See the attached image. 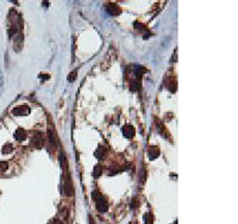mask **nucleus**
Returning <instances> with one entry per match:
<instances>
[{
    "instance_id": "f3484780",
    "label": "nucleus",
    "mask_w": 238,
    "mask_h": 224,
    "mask_svg": "<svg viewBox=\"0 0 238 224\" xmlns=\"http://www.w3.org/2000/svg\"><path fill=\"white\" fill-rule=\"evenodd\" d=\"M144 220H145V224H152V217H151L150 214H146Z\"/></svg>"
},
{
    "instance_id": "6e6552de",
    "label": "nucleus",
    "mask_w": 238,
    "mask_h": 224,
    "mask_svg": "<svg viewBox=\"0 0 238 224\" xmlns=\"http://www.w3.org/2000/svg\"><path fill=\"white\" fill-rule=\"evenodd\" d=\"M148 155H149V159H150V160H155L156 157H158V155H160V149H158V147H156V145L150 147V148L148 149Z\"/></svg>"
},
{
    "instance_id": "2eb2a0df",
    "label": "nucleus",
    "mask_w": 238,
    "mask_h": 224,
    "mask_svg": "<svg viewBox=\"0 0 238 224\" xmlns=\"http://www.w3.org/2000/svg\"><path fill=\"white\" fill-rule=\"evenodd\" d=\"M130 88H131V91H132V92H135V91H138V88H139V84H138V81H136V80H132V81L130 82Z\"/></svg>"
},
{
    "instance_id": "f257e3e1",
    "label": "nucleus",
    "mask_w": 238,
    "mask_h": 224,
    "mask_svg": "<svg viewBox=\"0 0 238 224\" xmlns=\"http://www.w3.org/2000/svg\"><path fill=\"white\" fill-rule=\"evenodd\" d=\"M95 203H97V210H98L99 212H106V211L109 210V203H107L106 198H105L103 194H100V196L95 199Z\"/></svg>"
},
{
    "instance_id": "f03ea898",
    "label": "nucleus",
    "mask_w": 238,
    "mask_h": 224,
    "mask_svg": "<svg viewBox=\"0 0 238 224\" xmlns=\"http://www.w3.org/2000/svg\"><path fill=\"white\" fill-rule=\"evenodd\" d=\"M74 192V188H73V184H72V179L67 174L66 178H64V185H63V193L67 196V197H70Z\"/></svg>"
},
{
    "instance_id": "dca6fc26",
    "label": "nucleus",
    "mask_w": 238,
    "mask_h": 224,
    "mask_svg": "<svg viewBox=\"0 0 238 224\" xmlns=\"http://www.w3.org/2000/svg\"><path fill=\"white\" fill-rule=\"evenodd\" d=\"M138 205H139V202L137 200V198H132V200H131V209H136V208H138Z\"/></svg>"
},
{
    "instance_id": "412c9836",
    "label": "nucleus",
    "mask_w": 238,
    "mask_h": 224,
    "mask_svg": "<svg viewBox=\"0 0 238 224\" xmlns=\"http://www.w3.org/2000/svg\"><path fill=\"white\" fill-rule=\"evenodd\" d=\"M135 27H136V30H144V26L139 23H135Z\"/></svg>"
},
{
    "instance_id": "4468645a",
    "label": "nucleus",
    "mask_w": 238,
    "mask_h": 224,
    "mask_svg": "<svg viewBox=\"0 0 238 224\" xmlns=\"http://www.w3.org/2000/svg\"><path fill=\"white\" fill-rule=\"evenodd\" d=\"M167 86H168L169 91H170V92H173V93L176 91V87H177V86H176V81H175V80H170V82H168V85H167Z\"/></svg>"
},
{
    "instance_id": "aec40b11",
    "label": "nucleus",
    "mask_w": 238,
    "mask_h": 224,
    "mask_svg": "<svg viewBox=\"0 0 238 224\" xmlns=\"http://www.w3.org/2000/svg\"><path fill=\"white\" fill-rule=\"evenodd\" d=\"M76 74H78V73H76V70H74V72H73V74H70V75H69L68 80H69V81H74V80L76 79Z\"/></svg>"
},
{
    "instance_id": "ddd939ff",
    "label": "nucleus",
    "mask_w": 238,
    "mask_h": 224,
    "mask_svg": "<svg viewBox=\"0 0 238 224\" xmlns=\"http://www.w3.org/2000/svg\"><path fill=\"white\" fill-rule=\"evenodd\" d=\"M13 151V145L12 143H6L4 147H2V153L4 154H10Z\"/></svg>"
},
{
    "instance_id": "39448f33",
    "label": "nucleus",
    "mask_w": 238,
    "mask_h": 224,
    "mask_svg": "<svg viewBox=\"0 0 238 224\" xmlns=\"http://www.w3.org/2000/svg\"><path fill=\"white\" fill-rule=\"evenodd\" d=\"M106 10H107V12L111 16H118L119 13H120V7H119L117 4H115V2H109L106 5Z\"/></svg>"
},
{
    "instance_id": "423d86ee",
    "label": "nucleus",
    "mask_w": 238,
    "mask_h": 224,
    "mask_svg": "<svg viewBox=\"0 0 238 224\" xmlns=\"http://www.w3.org/2000/svg\"><path fill=\"white\" fill-rule=\"evenodd\" d=\"M135 134H136V131H135V129H133L132 125H125V126L123 128V135H124L126 138H129V139L133 138Z\"/></svg>"
},
{
    "instance_id": "a211bd4d",
    "label": "nucleus",
    "mask_w": 238,
    "mask_h": 224,
    "mask_svg": "<svg viewBox=\"0 0 238 224\" xmlns=\"http://www.w3.org/2000/svg\"><path fill=\"white\" fill-rule=\"evenodd\" d=\"M8 167V163L6 161H1L0 162V171H6Z\"/></svg>"
},
{
    "instance_id": "9b49d317",
    "label": "nucleus",
    "mask_w": 238,
    "mask_h": 224,
    "mask_svg": "<svg viewBox=\"0 0 238 224\" xmlns=\"http://www.w3.org/2000/svg\"><path fill=\"white\" fill-rule=\"evenodd\" d=\"M60 162H61V167L63 168V169H67V167H68V163H67V157H66V154L62 151L61 153V155H60Z\"/></svg>"
},
{
    "instance_id": "0eeeda50",
    "label": "nucleus",
    "mask_w": 238,
    "mask_h": 224,
    "mask_svg": "<svg viewBox=\"0 0 238 224\" xmlns=\"http://www.w3.org/2000/svg\"><path fill=\"white\" fill-rule=\"evenodd\" d=\"M106 155H107V149H106L105 147H103V145H100V147L94 151V156H95L97 159H99V160L105 159Z\"/></svg>"
},
{
    "instance_id": "1a4fd4ad",
    "label": "nucleus",
    "mask_w": 238,
    "mask_h": 224,
    "mask_svg": "<svg viewBox=\"0 0 238 224\" xmlns=\"http://www.w3.org/2000/svg\"><path fill=\"white\" fill-rule=\"evenodd\" d=\"M14 137H16L17 141H24V139L26 138V131H25L24 129L19 128V129L16 130V132H14Z\"/></svg>"
},
{
    "instance_id": "4be33fe9",
    "label": "nucleus",
    "mask_w": 238,
    "mask_h": 224,
    "mask_svg": "<svg viewBox=\"0 0 238 224\" xmlns=\"http://www.w3.org/2000/svg\"><path fill=\"white\" fill-rule=\"evenodd\" d=\"M52 224H63V223H62V221H60V220H54V221H52Z\"/></svg>"
},
{
    "instance_id": "7ed1b4c3",
    "label": "nucleus",
    "mask_w": 238,
    "mask_h": 224,
    "mask_svg": "<svg viewBox=\"0 0 238 224\" xmlns=\"http://www.w3.org/2000/svg\"><path fill=\"white\" fill-rule=\"evenodd\" d=\"M32 144L35 148L37 149H41L43 145H44V141H43V135L41 132H36L32 137Z\"/></svg>"
},
{
    "instance_id": "20e7f679",
    "label": "nucleus",
    "mask_w": 238,
    "mask_h": 224,
    "mask_svg": "<svg viewBox=\"0 0 238 224\" xmlns=\"http://www.w3.org/2000/svg\"><path fill=\"white\" fill-rule=\"evenodd\" d=\"M12 113L14 116H27L30 113V109L26 106V105H20V106H17L12 110Z\"/></svg>"
},
{
    "instance_id": "f8f14e48",
    "label": "nucleus",
    "mask_w": 238,
    "mask_h": 224,
    "mask_svg": "<svg viewBox=\"0 0 238 224\" xmlns=\"http://www.w3.org/2000/svg\"><path fill=\"white\" fill-rule=\"evenodd\" d=\"M48 137H49V142L52 144V145H56V137H55V134L51 129L48 130Z\"/></svg>"
},
{
    "instance_id": "9d476101",
    "label": "nucleus",
    "mask_w": 238,
    "mask_h": 224,
    "mask_svg": "<svg viewBox=\"0 0 238 224\" xmlns=\"http://www.w3.org/2000/svg\"><path fill=\"white\" fill-rule=\"evenodd\" d=\"M101 174H103V167H101L100 165H97V166L94 167V169H93V177H94L95 179H98V178L101 177Z\"/></svg>"
},
{
    "instance_id": "6ab92c4d",
    "label": "nucleus",
    "mask_w": 238,
    "mask_h": 224,
    "mask_svg": "<svg viewBox=\"0 0 238 224\" xmlns=\"http://www.w3.org/2000/svg\"><path fill=\"white\" fill-rule=\"evenodd\" d=\"M100 194H101V193H100V192H99V191H97V190H94V191H93V192H92V198H93V199H94V200H95V199H97V198H98V197H99V196H100Z\"/></svg>"
}]
</instances>
